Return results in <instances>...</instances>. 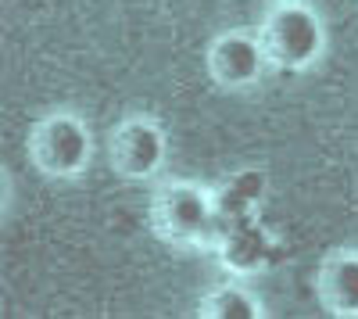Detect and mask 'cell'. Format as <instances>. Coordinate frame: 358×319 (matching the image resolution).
I'll return each instance as SVG.
<instances>
[{"instance_id":"cell-1","label":"cell","mask_w":358,"mask_h":319,"mask_svg":"<svg viewBox=\"0 0 358 319\" xmlns=\"http://www.w3.org/2000/svg\"><path fill=\"white\" fill-rule=\"evenodd\" d=\"M151 226L172 248H212L215 194L190 180H169L151 194Z\"/></svg>"},{"instance_id":"cell-2","label":"cell","mask_w":358,"mask_h":319,"mask_svg":"<svg viewBox=\"0 0 358 319\" xmlns=\"http://www.w3.org/2000/svg\"><path fill=\"white\" fill-rule=\"evenodd\" d=\"M258 36L265 43L268 65L287 69V72H301V69L315 65L326 50L322 18L308 4H297V0H287V4L268 11Z\"/></svg>"},{"instance_id":"cell-3","label":"cell","mask_w":358,"mask_h":319,"mask_svg":"<svg viewBox=\"0 0 358 319\" xmlns=\"http://www.w3.org/2000/svg\"><path fill=\"white\" fill-rule=\"evenodd\" d=\"M94 155V136H90L86 122L72 111H54L40 119L29 133V158L40 172L54 180H72L90 165Z\"/></svg>"},{"instance_id":"cell-4","label":"cell","mask_w":358,"mask_h":319,"mask_svg":"<svg viewBox=\"0 0 358 319\" xmlns=\"http://www.w3.org/2000/svg\"><path fill=\"white\" fill-rule=\"evenodd\" d=\"M108 158L118 176L151 180L165 162V129L151 115H129L108 136Z\"/></svg>"},{"instance_id":"cell-5","label":"cell","mask_w":358,"mask_h":319,"mask_svg":"<svg viewBox=\"0 0 358 319\" xmlns=\"http://www.w3.org/2000/svg\"><path fill=\"white\" fill-rule=\"evenodd\" d=\"M204 65H208V76L219 86H226V90L255 86L265 76V69H273L262 36L251 33V29H226V33H219L208 43Z\"/></svg>"},{"instance_id":"cell-6","label":"cell","mask_w":358,"mask_h":319,"mask_svg":"<svg viewBox=\"0 0 358 319\" xmlns=\"http://www.w3.org/2000/svg\"><path fill=\"white\" fill-rule=\"evenodd\" d=\"M315 291L334 316H358V251H334L322 258Z\"/></svg>"},{"instance_id":"cell-7","label":"cell","mask_w":358,"mask_h":319,"mask_svg":"<svg viewBox=\"0 0 358 319\" xmlns=\"http://www.w3.org/2000/svg\"><path fill=\"white\" fill-rule=\"evenodd\" d=\"M215 255H219V262L236 276L258 273L268 262V255H273V237L258 226V219H248L241 226H233L229 234L215 244Z\"/></svg>"},{"instance_id":"cell-8","label":"cell","mask_w":358,"mask_h":319,"mask_svg":"<svg viewBox=\"0 0 358 319\" xmlns=\"http://www.w3.org/2000/svg\"><path fill=\"white\" fill-rule=\"evenodd\" d=\"M204 319H258L262 305L258 298L241 283H222L215 291H208L204 305H201Z\"/></svg>"}]
</instances>
